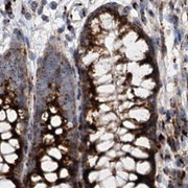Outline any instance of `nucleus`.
<instances>
[{"mask_svg":"<svg viewBox=\"0 0 188 188\" xmlns=\"http://www.w3.org/2000/svg\"><path fill=\"white\" fill-rule=\"evenodd\" d=\"M129 115H130V117L136 119L138 121L144 122L148 120V118L150 117V111L144 109V108H137V109L131 110L130 113H129Z\"/></svg>","mask_w":188,"mask_h":188,"instance_id":"1","label":"nucleus"},{"mask_svg":"<svg viewBox=\"0 0 188 188\" xmlns=\"http://www.w3.org/2000/svg\"><path fill=\"white\" fill-rule=\"evenodd\" d=\"M44 160H45V161L42 162V164H41V167H42V169H43L44 171L50 173V171H53L58 168V166H59L58 163L53 162V161H50V159H48V157H45Z\"/></svg>","mask_w":188,"mask_h":188,"instance_id":"2","label":"nucleus"},{"mask_svg":"<svg viewBox=\"0 0 188 188\" xmlns=\"http://www.w3.org/2000/svg\"><path fill=\"white\" fill-rule=\"evenodd\" d=\"M136 169L139 174L141 175H148L150 171V162H139L136 166Z\"/></svg>","mask_w":188,"mask_h":188,"instance_id":"3","label":"nucleus"},{"mask_svg":"<svg viewBox=\"0 0 188 188\" xmlns=\"http://www.w3.org/2000/svg\"><path fill=\"white\" fill-rule=\"evenodd\" d=\"M121 164H122V167L127 169V170H133L134 167H135V161L132 158H130V157L122 158Z\"/></svg>","mask_w":188,"mask_h":188,"instance_id":"4","label":"nucleus"},{"mask_svg":"<svg viewBox=\"0 0 188 188\" xmlns=\"http://www.w3.org/2000/svg\"><path fill=\"white\" fill-rule=\"evenodd\" d=\"M127 57L131 59V60H134V61H137V60H140V59L143 58V53L137 51L135 48L131 47L127 49Z\"/></svg>","mask_w":188,"mask_h":188,"instance_id":"5","label":"nucleus"},{"mask_svg":"<svg viewBox=\"0 0 188 188\" xmlns=\"http://www.w3.org/2000/svg\"><path fill=\"white\" fill-rule=\"evenodd\" d=\"M114 144V142L112 140H107V141H104L99 143L97 146H96V150H98V152H106V150H109L113 146Z\"/></svg>","mask_w":188,"mask_h":188,"instance_id":"6","label":"nucleus"},{"mask_svg":"<svg viewBox=\"0 0 188 188\" xmlns=\"http://www.w3.org/2000/svg\"><path fill=\"white\" fill-rule=\"evenodd\" d=\"M97 92L98 93H106V94H109V93H113L115 91V87L113 85H102V86H99L97 87Z\"/></svg>","mask_w":188,"mask_h":188,"instance_id":"7","label":"nucleus"},{"mask_svg":"<svg viewBox=\"0 0 188 188\" xmlns=\"http://www.w3.org/2000/svg\"><path fill=\"white\" fill-rule=\"evenodd\" d=\"M102 188H116L117 187V183H116V180L110 177V178H107L106 180L102 181Z\"/></svg>","mask_w":188,"mask_h":188,"instance_id":"8","label":"nucleus"},{"mask_svg":"<svg viewBox=\"0 0 188 188\" xmlns=\"http://www.w3.org/2000/svg\"><path fill=\"white\" fill-rule=\"evenodd\" d=\"M134 93H135V95L136 96L142 97V98L148 97L150 94V90H146V89H144V88H135V89H134Z\"/></svg>","mask_w":188,"mask_h":188,"instance_id":"9","label":"nucleus"},{"mask_svg":"<svg viewBox=\"0 0 188 188\" xmlns=\"http://www.w3.org/2000/svg\"><path fill=\"white\" fill-rule=\"evenodd\" d=\"M138 73L141 75V76L150 74V73H152V67H150L148 64H144V65H142L141 67H139Z\"/></svg>","mask_w":188,"mask_h":188,"instance_id":"10","label":"nucleus"},{"mask_svg":"<svg viewBox=\"0 0 188 188\" xmlns=\"http://www.w3.org/2000/svg\"><path fill=\"white\" fill-rule=\"evenodd\" d=\"M136 145L138 146H142V148H150V141H148V139L146 137H140L136 140Z\"/></svg>","mask_w":188,"mask_h":188,"instance_id":"11","label":"nucleus"},{"mask_svg":"<svg viewBox=\"0 0 188 188\" xmlns=\"http://www.w3.org/2000/svg\"><path fill=\"white\" fill-rule=\"evenodd\" d=\"M0 150H1V153H2V154L9 155V154H11V153L14 152V148H13L9 143H5V142H3L2 144H1V146H0Z\"/></svg>","mask_w":188,"mask_h":188,"instance_id":"12","label":"nucleus"},{"mask_svg":"<svg viewBox=\"0 0 188 188\" xmlns=\"http://www.w3.org/2000/svg\"><path fill=\"white\" fill-rule=\"evenodd\" d=\"M131 153H132V155H133L134 157H137V158H148V155L146 153H144V152H142L140 148H132V150H131Z\"/></svg>","mask_w":188,"mask_h":188,"instance_id":"13","label":"nucleus"},{"mask_svg":"<svg viewBox=\"0 0 188 188\" xmlns=\"http://www.w3.org/2000/svg\"><path fill=\"white\" fill-rule=\"evenodd\" d=\"M136 40V34L135 32H130L127 37L125 38V45H131V44L134 43V41Z\"/></svg>","mask_w":188,"mask_h":188,"instance_id":"14","label":"nucleus"},{"mask_svg":"<svg viewBox=\"0 0 188 188\" xmlns=\"http://www.w3.org/2000/svg\"><path fill=\"white\" fill-rule=\"evenodd\" d=\"M48 154H49V156H52L53 158L55 159H61L62 158V154L61 152L59 150V148H52L48 150Z\"/></svg>","mask_w":188,"mask_h":188,"instance_id":"15","label":"nucleus"},{"mask_svg":"<svg viewBox=\"0 0 188 188\" xmlns=\"http://www.w3.org/2000/svg\"><path fill=\"white\" fill-rule=\"evenodd\" d=\"M141 86L144 89L146 90H150V89H153L154 87H155V83H154L153 80H145V81L141 82Z\"/></svg>","mask_w":188,"mask_h":188,"instance_id":"16","label":"nucleus"},{"mask_svg":"<svg viewBox=\"0 0 188 188\" xmlns=\"http://www.w3.org/2000/svg\"><path fill=\"white\" fill-rule=\"evenodd\" d=\"M111 177V170L110 169H104V170H101L100 173H98V180L99 181H104L106 180L107 178Z\"/></svg>","mask_w":188,"mask_h":188,"instance_id":"17","label":"nucleus"},{"mask_svg":"<svg viewBox=\"0 0 188 188\" xmlns=\"http://www.w3.org/2000/svg\"><path fill=\"white\" fill-rule=\"evenodd\" d=\"M17 112L15 110H9L7 112H6V117H7V119H9V121L11 122H14L16 119H17Z\"/></svg>","mask_w":188,"mask_h":188,"instance_id":"18","label":"nucleus"},{"mask_svg":"<svg viewBox=\"0 0 188 188\" xmlns=\"http://www.w3.org/2000/svg\"><path fill=\"white\" fill-rule=\"evenodd\" d=\"M0 188H15V184L9 180L0 181Z\"/></svg>","mask_w":188,"mask_h":188,"instance_id":"19","label":"nucleus"},{"mask_svg":"<svg viewBox=\"0 0 188 188\" xmlns=\"http://www.w3.org/2000/svg\"><path fill=\"white\" fill-rule=\"evenodd\" d=\"M107 71H108V66L107 65H104V64L98 65L97 68H96V74L98 75H104Z\"/></svg>","mask_w":188,"mask_h":188,"instance_id":"20","label":"nucleus"},{"mask_svg":"<svg viewBox=\"0 0 188 188\" xmlns=\"http://www.w3.org/2000/svg\"><path fill=\"white\" fill-rule=\"evenodd\" d=\"M50 123H51V125L52 127H59V125H61L62 123V119H61V117L60 116H52L51 117V119H50Z\"/></svg>","mask_w":188,"mask_h":188,"instance_id":"21","label":"nucleus"},{"mask_svg":"<svg viewBox=\"0 0 188 188\" xmlns=\"http://www.w3.org/2000/svg\"><path fill=\"white\" fill-rule=\"evenodd\" d=\"M107 16V15H106ZM101 25L104 26V28H111L112 27V20H111L110 18H109V16H107V19H104L102 18V21H101Z\"/></svg>","mask_w":188,"mask_h":188,"instance_id":"22","label":"nucleus"},{"mask_svg":"<svg viewBox=\"0 0 188 188\" xmlns=\"http://www.w3.org/2000/svg\"><path fill=\"white\" fill-rule=\"evenodd\" d=\"M117 118L116 117L115 114H113V113H109L107 115H104L102 118H101V122H108V121H111V120H115Z\"/></svg>","mask_w":188,"mask_h":188,"instance_id":"23","label":"nucleus"},{"mask_svg":"<svg viewBox=\"0 0 188 188\" xmlns=\"http://www.w3.org/2000/svg\"><path fill=\"white\" fill-rule=\"evenodd\" d=\"M138 69H139L138 64L134 63V62H133V63H130V64H129V66H127V70L131 71V72H133L134 74L138 72Z\"/></svg>","mask_w":188,"mask_h":188,"instance_id":"24","label":"nucleus"},{"mask_svg":"<svg viewBox=\"0 0 188 188\" xmlns=\"http://www.w3.org/2000/svg\"><path fill=\"white\" fill-rule=\"evenodd\" d=\"M11 130V125L7 122L0 121V132H9Z\"/></svg>","mask_w":188,"mask_h":188,"instance_id":"25","label":"nucleus"},{"mask_svg":"<svg viewBox=\"0 0 188 188\" xmlns=\"http://www.w3.org/2000/svg\"><path fill=\"white\" fill-rule=\"evenodd\" d=\"M18 156L16 154H9V155H5V160L9 163H15V161L17 160Z\"/></svg>","mask_w":188,"mask_h":188,"instance_id":"26","label":"nucleus"},{"mask_svg":"<svg viewBox=\"0 0 188 188\" xmlns=\"http://www.w3.org/2000/svg\"><path fill=\"white\" fill-rule=\"evenodd\" d=\"M45 178H46V180L48 182H55V181H57V179H58V176H57V174H55V173H50V174H47L46 176H45Z\"/></svg>","mask_w":188,"mask_h":188,"instance_id":"27","label":"nucleus"},{"mask_svg":"<svg viewBox=\"0 0 188 188\" xmlns=\"http://www.w3.org/2000/svg\"><path fill=\"white\" fill-rule=\"evenodd\" d=\"M120 139H121V141H125V142L132 141V140L134 139V135H132V134H129V133H125V135H122Z\"/></svg>","mask_w":188,"mask_h":188,"instance_id":"28","label":"nucleus"},{"mask_svg":"<svg viewBox=\"0 0 188 188\" xmlns=\"http://www.w3.org/2000/svg\"><path fill=\"white\" fill-rule=\"evenodd\" d=\"M112 76L110 74H106V75H101L100 77L98 78L97 83H106V82H110Z\"/></svg>","mask_w":188,"mask_h":188,"instance_id":"29","label":"nucleus"},{"mask_svg":"<svg viewBox=\"0 0 188 188\" xmlns=\"http://www.w3.org/2000/svg\"><path fill=\"white\" fill-rule=\"evenodd\" d=\"M141 78H142V76H141L140 74H139L138 72L135 73V74H134V77H133V84H134V85L141 84Z\"/></svg>","mask_w":188,"mask_h":188,"instance_id":"30","label":"nucleus"},{"mask_svg":"<svg viewBox=\"0 0 188 188\" xmlns=\"http://www.w3.org/2000/svg\"><path fill=\"white\" fill-rule=\"evenodd\" d=\"M97 57H98V55H97V53H92V55H89L87 58L85 59V62H86V64H89V63H91V62L94 61V60H95Z\"/></svg>","mask_w":188,"mask_h":188,"instance_id":"31","label":"nucleus"},{"mask_svg":"<svg viewBox=\"0 0 188 188\" xmlns=\"http://www.w3.org/2000/svg\"><path fill=\"white\" fill-rule=\"evenodd\" d=\"M97 179H98V173H97V171H92V173L89 175L90 182H94V181H96Z\"/></svg>","mask_w":188,"mask_h":188,"instance_id":"32","label":"nucleus"},{"mask_svg":"<svg viewBox=\"0 0 188 188\" xmlns=\"http://www.w3.org/2000/svg\"><path fill=\"white\" fill-rule=\"evenodd\" d=\"M109 163V157H101L100 159L98 160V166H104V164Z\"/></svg>","mask_w":188,"mask_h":188,"instance_id":"33","label":"nucleus"},{"mask_svg":"<svg viewBox=\"0 0 188 188\" xmlns=\"http://www.w3.org/2000/svg\"><path fill=\"white\" fill-rule=\"evenodd\" d=\"M117 177L119 178H121L123 180H127L129 178V175L125 173V171H122V170H117Z\"/></svg>","mask_w":188,"mask_h":188,"instance_id":"34","label":"nucleus"},{"mask_svg":"<svg viewBox=\"0 0 188 188\" xmlns=\"http://www.w3.org/2000/svg\"><path fill=\"white\" fill-rule=\"evenodd\" d=\"M113 134L112 133H107V134H104V135H102V136H100V139L101 140H112L113 139Z\"/></svg>","mask_w":188,"mask_h":188,"instance_id":"35","label":"nucleus"},{"mask_svg":"<svg viewBox=\"0 0 188 188\" xmlns=\"http://www.w3.org/2000/svg\"><path fill=\"white\" fill-rule=\"evenodd\" d=\"M123 125H125V127H127V129H135V127H136V125H134L133 122L129 121V120L123 121Z\"/></svg>","mask_w":188,"mask_h":188,"instance_id":"36","label":"nucleus"},{"mask_svg":"<svg viewBox=\"0 0 188 188\" xmlns=\"http://www.w3.org/2000/svg\"><path fill=\"white\" fill-rule=\"evenodd\" d=\"M9 144L12 145L13 148H19V142L17 141V139H11V140H9Z\"/></svg>","mask_w":188,"mask_h":188,"instance_id":"37","label":"nucleus"},{"mask_svg":"<svg viewBox=\"0 0 188 188\" xmlns=\"http://www.w3.org/2000/svg\"><path fill=\"white\" fill-rule=\"evenodd\" d=\"M119 155H120V153L116 152V150H110L108 153V157H115V156H119Z\"/></svg>","mask_w":188,"mask_h":188,"instance_id":"38","label":"nucleus"},{"mask_svg":"<svg viewBox=\"0 0 188 188\" xmlns=\"http://www.w3.org/2000/svg\"><path fill=\"white\" fill-rule=\"evenodd\" d=\"M12 137V133L11 132H5V133H3L2 134V136H1V138L2 139H9V138H11Z\"/></svg>","mask_w":188,"mask_h":188,"instance_id":"39","label":"nucleus"},{"mask_svg":"<svg viewBox=\"0 0 188 188\" xmlns=\"http://www.w3.org/2000/svg\"><path fill=\"white\" fill-rule=\"evenodd\" d=\"M68 176V170L67 169H62L61 173H60V177L61 178H66Z\"/></svg>","mask_w":188,"mask_h":188,"instance_id":"40","label":"nucleus"},{"mask_svg":"<svg viewBox=\"0 0 188 188\" xmlns=\"http://www.w3.org/2000/svg\"><path fill=\"white\" fill-rule=\"evenodd\" d=\"M100 110L102 111V112H107V111L110 110V107L107 106V104H100Z\"/></svg>","mask_w":188,"mask_h":188,"instance_id":"41","label":"nucleus"},{"mask_svg":"<svg viewBox=\"0 0 188 188\" xmlns=\"http://www.w3.org/2000/svg\"><path fill=\"white\" fill-rule=\"evenodd\" d=\"M132 148H132L131 145H129V144L123 145V146H122V150H123V152H131Z\"/></svg>","mask_w":188,"mask_h":188,"instance_id":"42","label":"nucleus"},{"mask_svg":"<svg viewBox=\"0 0 188 188\" xmlns=\"http://www.w3.org/2000/svg\"><path fill=\"white\" fill-rule=\"evenodd\" d=\"M96 160H97V157H93V158H90V160H89V164H90V166H93V165L95 164Z\"/></svg>","mask_w":188,"mask_h":188,"instance_id":"43","label":"nucleus"},{"mask_svg":"<svg viewBox=\"0 0 188 188\" xmlns=\"http://www.w3.org/2000/svg\"><path fill=\"white\" fill-rule=\"evenodd\" d=\"M6 117V114L4 111H0V121H3Z\"/></svg>","mask_w":188,"mask_h":188,"instance_id":"44","label":"nucleus"},{"mask_svg":"<svg viewBox=\"0 0 188 188\" xmlns=\"http://www.w3.org/2000/svg\"><path fill=\"white\" fill-rule=\"evenodd\" d=\"M127 179H130L131 181H136L137 176H136V175H134V174H131V175H129V178H127Z\"/></svg>","mask_w":188,"mask_h":188,"instance_id":"45","label":"nucleus"},{"mask_svg":"<svg viewBox=\"0 0 188 188\" xmlns=\"http://www.w3.org/2000/svg\"><path fill=\"white\" fill-rule=\"evenodd\" d=\"M117 133H118L119 135H121V136H122V135H125V134L127 133V129H119Z\"/></svg>","mask_w":188,"mask_h":188,"instance_id":"46","label":"nucleus"},{"mask_svg":"<svg viewBox=\"0 0 188 188\" xmlns=\"http://www.w3.org/2000/svg\"><path fill=\"white\" fill-rule=\"evenodd\" d=\"M45 140L52 142L53 141V136H52V135H47V136H45Z\"/></svg>","mask_w":188,"mask_h":188,"instance_id":"47","label":"nucleus"},{"mask_svg":"<svg viewBox=\"0 0 188 188\" xmlns=\"http://www.w3.org/2000/svg\"><path fill=\"white\" fill-rule=\"evenodd\" d=\"M34 188H46V185L44 183H39L38 185H36Z\"/></svg>","mask_w":188,"mask_h":188,"instance_id":"48","label":"nucleus"},{"mask_svg":"<svg viewBox=\"0 0 188 188\" xmlns=\"http://www.w3.org/2000/svg\"><path fill=\"white\" fill-rule=\"evenodd\" d=\"M9 165H6V164H3V168H2V173H7L9 171Z\"/></svg>","mask_w":188,"mask_h":188,"instance_id":"49","label":"nucleus"},{"mask_svg":"<svg viewBox=\"0 0 188 188\" xmlns=\"http://www.w3.org/2000/svg\"><path fill=\"white\" fill-rule=\"evenodd\" d=\"M122 188H134V184L133 183H129V184H125Z\"/></svg>","mask_w":188,"mask_h":188,"instance_id":"50","label":"nucleus"},{"mask_svg":"<svg viewBox=\"0 0 188 188\" xmlns=\"http://www.w3.org/2000/svg\"><path fill=\"white\" fill-rule=\"evenodd\" d=\"M60 188H72V187H71L69 184H66V183H64V184H62V185L60 186Z\"/></svg>","mask_w":188,"mask_h":188,"instance_id":"51","label":"nucleus"},{"mask_svg":"<svg viewBox=\"0 0 188 188\" xmlns=\"http://www.w3.org/2000/svg\"><path fill=\"white\" fill-rule=\"evenodd\" d=\"M32 181H34V182H37V181H39V180H41V177H39V176H35V177H32Z\"/></svg>","mask_w":188,"mask_h":188,"instance_id":"52","label":"nucleus"},{"mask_svg":"<svg viewBox=\"0 0 188 188\" xmlns=\"http://www.w3.org/2000/svg\"><path fill=\"white\" fill-rule=\"evenodd\" d=\"M135 188H150L148 185H145V184H139L138 186H136Z\"/></svg>","mask_w":188,"mask_h":188,"instance_id":"53","label":"nucleus"},{"mask_svg":"<svg viewBox=\"0 0 188 188\" xmlns=\"http://www.w3.org/2000/svg\"><path fill=\"white\" fill-rule=\"evenodd\" d=\"M132 102H125V104H123V108H129V107H131V106H132Z\"/></svg>","mask_w":188,"mask_h":188,"instance_id":"54","label":"nucleus"},{"mask_svg":"<svg viewBox=\"0 0 188 188\" xmlns=\"http://www.w3.org/2000/svg\"><path fill=\"white\" fill-rule=\"evenodd\" d=\"M62 132H63L62 129H58V130H55V133H57V134H62Z\"/></svg>","mask_w":188,"mask_h":188,"instance_id":"55","label":"nucleus"},{"mask_svg":"<svg viewBox=\"0 0 188 188\" xmlns=\"http://www.w3.org/2000/svg\"><path fill=\"white\" fill-rule=\"evenodd\" d=\"M2 168H3V164L0 163V171H2Z\"/></svg>","mask_w":188,"mask_h":188,"instance_id":"56","label":"nucleus"},{"mask_svg":"<svg viewBox=\"0 0 188 188\" xmlns=\"http://www.w3.org/2000/svg\"><path fill=\"white\" fill-rule=\"evenodd\" d=\"M94 188H100V186H99V185H97V186H95V187H94Z\"/></svg>","mask_w":188,"mask_h":188,"instance_id":"57","label":"nucleus"},{"mask_svg":"<svg viewBox=\"0 0 188 188\" xmlns=\"http://www.w3.org/2000/svg\"><path fill=\"white\" fill-rule=\"evenodd\" d=\"M1 161H2V158H1V156H0V163H1Z\"/></svg>","mask_w":188,"mask_h":188,"instance_id":"58","label":"nucleus"},{"mask_svg":"<svg viewBox=\"0 0 188 188\" xmlns=\"http://www.w3.org/2000/svg\"><path fill=\"white\" fill-rule=\"evenodd\" d=\"M51 188H60L59 186H55V187H51Z\"/></svg>","mask_w":188,"mask_h":188,"instance_id":"59","label":"nucleus"},{"mask_svg":"<svg viewBox=\"0 0 188 188\" xmlns=\"http://www.w3.org/2000/svg\"><path fill=\"white\" fill-rule=\"evenodd\" d=\"M1 102H2V101H1V99H0V104H1Z\"/></svg>","mask_w":188,"mask_h":188,"instance_id":"60","label":"nucleus"}]
</instances>
